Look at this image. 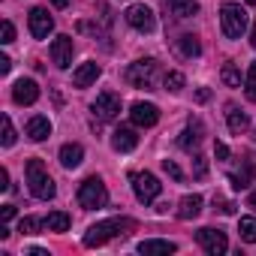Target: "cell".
I'll list each match as a JSON object with an SVG mask.
<instances>
[{
    "instance_id": "7",
    "label": "cell",
    "mask_w": 256,
    "mask_h": 256,
    "mask_svg": "<svg viewBox=\"0 0 256 256\" xmlns=\"http://www.w3.org/2000/svg\"><path fill=\"white\" fill-rule=\"evenodd\" d=\"M196 241H199V247H202L208 256H223V253L229 250L226 232H220V229H211V226L199 229V232H196Z\"/></svg>"
},
{
    "instance_id": "33",
    "label": "cell",
    "mask_w": 256,
    "mask_h": 256,
    "mask_svg": "<svg viewBox=\"0 0 256 256\" xmlns=\"http://www.w3.org/2000/svg\"><path fill=\"white\" fill-rule=\"evenodd\" d=\"M4 46H10V42H16V28H12V22H4V40H0Z\"/></svg>"
},
{
    "instance_id": "34",
    "label": "cell",
    "mask_w": 256,
    "mask_h": 256,
    "mask_svg": "<svg viewBox=\"0 0 256 256\" xmlns=\"http://www.w3.org/2000/svg\"><path fill=\"white\" fill-rule=\"evenodd\" d=\"M214 157H217V160H226V157H229V148H226L223 142H217V145H214Z\"/></svg>"
},
{
    "instance_id": "21",
    "label": "cell",
    "mask_w": 256,
    "mask_h": 256,
    "mask_svg": "<svg viewBox=\"0 0 256 256\" xmlns=\"http://www.w3.org/2000/svg\"><path fill=\"white\" fill-rule=\"evenodd\" d=\"M199 142H202V124H199V120H190L187 130H184L181 139H178V145H181L184 151H193V148H199Z\"/></svg>"
},
{
    "instance_id": "2",
    "label": "cell",
    "mask_w": 256,
    "mask_h": 256,
    "mask_svg": "<svg viewBox=\"0 0 256 256\" xmlns=\"http://www.w3.org/2000/svg\"><path fill=\"white\" fill-rule=\"evenodd\" d=\"M28 184H30V193L42 202L54 199V193H58V187H54L52 175L46 172L42 160H28Z\"/></svg>"
},
{
    "instance_id": "41",
    "label": "cell",
    "mask_w": 256,
    "mask_h": 256,
    "mask_svg": "<svg viewBox=\"0 0 256 256\" xmlns=\"http://www.w3.org/2000/svg\"><path fill=\"white\" fill-rule=\"evenodd\" d=\"M30 256H48V250H42V247H34V250H30Z\"/></svg>"
},
{
    "instance_id": "42",
    "label": "cell",
    "mask_w": 256,
    "mask_h": 256,
    "mask_svg": "<svg viewBox=\"0 0 256 256\" xmlns=\"http://www.w3.org/2000/svg\"><path fill=\"white\" fill-rule=\"evenodd\" d=\"M52 4H54L58 10H66V6H70V0H52Z\"/></svg>"
},
{
    "instance_id": "27",
    "label": "cell",
    "mask_w": 256,
    "mask_h": 256,
    "mask_svg": "<svg viewBox=\"0 0 256 256\" xmlns=\"http://www.w3.org/2000/svg\"><path fill=\"white\" fill-rule=\"evenodd\" d=\"M220 78H223L226 88H241V70H238L235 64H226L223 72H220Z\"/></svg>"
},
{
    "instance_id": "44",
    "label": "cell",
    "mask_w": 256,
    "mask_h": 256,
    "mask_svg": "<svg viewBox=\"0 0 256 256\" xmlns=\"http://www.w3.org/2000/svg\"><path fill=\"white\" fill-rule=\"evenodd\" d=\"M253 46H256V28H253Z\"/></svg>"
},
{
    "instance_id": "11",
    "label": "cell",
    "mask_w": 256,
    "mask_h": 256,
    "mask_svg": "<svg viewBox=\"0 0 256 256\" xmlns=\"http://www.w3.org/2000/svg\"><path fill=\"white\" fill-rule=\"evenodd\" d=\"M130 118H133V124L136 126H154L157 120H160V108L154 106V102H133V108H130Z\"/></svg>"
},
{
    "instance_id": "36",
    "label": "cell",
    "mask_w": 256,
    "mask_h": 256,
    "mask_svg": "<svg viewBox=\"0 0 256 256\" xmlns=\"http://www.w3.org/2000/svg\"><path fill=\"white\" fill-rule=\"evenodd\" d=\"M0 190H10V172L0 169Z\"/></svg>"
},
{
    "instance_id": "43",
    "label": "cell",
    "mask_w": 256,
    "mask_h": 256,
    "mask_svg": "<svg viewBox=\"0 0 256 256\" xmlns=\"http://www.w3.org/2000/svg\"><path fill=\"white\" fill-rule=\"evenodd\" d=\"M250 208H256V190L250 193Z\"/></svg>"
},
{
    "instance_id": "29",
    "label": "cell",
    "mask_w": 256,
    "mask_h": 256,
    "mask_svg": "<svg viewBox=\"0 0 256 256\" xmlns=\"http://www.w3.org/2000/svg\"><path fill=\"white\" fill-rule=\"evenodd\" d=\"M244 94H247V100H250V102H256V64H250V70H247V78H244Z\"/></svg>"
},
{
    "instance_id": "5",
    "label": "cell",
    "mask_w": 256,
    "mask_h": 256,
    "mask_svg": "<svg viewBox=\"0 0 256 256\" xmlns=\"http://www.w3.org/2000/svg\"><path fill=\"white\" fill-rule=\"evenodd\" d=\"M78 205L88 208V211H96V208L108 205V190H106V184L96 175L88 178V181H82V187H78Z\"/></svg>"
},
{
    "instance_id": "15",
    "label": "cell",
    "mask_w": 256,
    "mask_h": 256,
    "mask_svg": "<svg viewBox=\"0 0 256 256\" xmlns=\"http://www.w3.org/2000/svg\"><path fill=\"white\" fill-rule=\"evenodd\" d=\"M253 175H256V157H253V154H247V157H244V169H241V172H232V175H229V181H232V187H235V190H247V187H250V181H253Z\"/></svg>"
},
{
    "instance_id": "22",
    "label": "cell",
    "mask_w": 256,
    "mask_h": 256,
    "mask_svg": "<svg viewBox=\"0 0 256 256\" xmlns=\"http://www.w3.org/2000/svg\"><path fill=\"white\" fill-rule=\"evenodd\" d=\"M175 250H178V247H175L172 241H157V238L139 244V253H145V256H172Z\"/></svg>"
},
{
    "instance_id": "20",
    "label": "cell",
    "mask_w": 256,
    "mask_h": 256,
    "mask_svg": "<svg viewBox=\"0 0 256 256\" xmlns=\"http://www.w3.org/2000/svg\"><path fill=\"white\" fill-rule=\"evenodd\" d=\"M82 160H84V148L82 145H64L60 148V166L64 169H78L82 166Z\"/></svg>"
},
{
    "instance_id": "1",
    "label": "cell",
    "mask_w": 256,
    "mask_h": 256,
    "mask_svg": "<svg viewBox=\"0 0 256 256\" xmlns=\"http://www.w3.org/2000/svg\"><path fill=\"white\" fill-rule=\"evenodd\" d=\"M130 229H136V223L130 217H114V220H102L96 226L88 229L84 235V247H102L108 238H118V235H126Z\"/></svg>"
},
{
    "instance_id": "19",
    "label": "cell",
    "mask_w": 256,
    "mask_h": 256,
    "mask_svg": "<svg viewBox=\"0 0 256 256\" xmlns=\"http://www.w3.org/2000/svg\"><path fill=\"white\" fill-rule=\"evenodd\" d=\"M202 205H205L202 196H196V193H193V196H184V199L178 202V217H181V220H196V217L202 214Z\"/></svg>"
},
{
    "instance_id": "6",
    "label": "cell",
    "mask_w": 256,
    "mask_h": 256,
    "mask_svg": "<svg viewBox=\"0 0 256 256\" xmlns=\"http://www.w3.org/2000/svg\"><path fill=\"white\" fill-rule=\"evenodd\" d=\"M130 181H133L136 199L145 202V205H151V202L160 196V190H163V184H160L157 175H151V172H136V175H130Z\"/></svg>"
},
{
    "instance_id": "38",
    "label": "cell",
    "mask_w": 256,
    "mask_h": 256,
    "mask_svg": "<svg viewBox=\"0 0 256 256\" xmlns=\"http://www.w3.org/2000/svg\"><path fill=\"white\" fill-rule=\"evenodd\" d=\"M10 70H12V60H10V58L4 54V58H0V72H4V76H6Z\"/></svg>"
},
{
    "instance_id": "13",
    "label": "cell",
    "mask_w": 256,
    "mask_h": 256,
    "mask_svg": "<svg viewBox=\"0 0 256 256\" xmlns=\"http://www.w3.org/2000/svg\"><path fill=\"white\" fill-rule=\"evenodd\" d=\"M12 100H16L18 106H34V102L40 100V84H36L34 78H22V82H16V88H12Z\"/></svg>"
},
{
    "instance_id": "28",
    "label": "cell",
    "mask_w": 256,
    "mask_h": 256,
    "mask_svg": "<svg viewBox=\"0 0 256 256\" xmlns=\"http://www.w3.org/2000/svg\"><path fill=\"white\" fill-rule=\"evenodd\" d=\"M163 84H166V90H172V94H181V90H184V84H187V78H184L181 72H166Z\"/></svg>"
},
{
    "instance_id": "40",
    "label": "cell",
    "mask_w": 256,
    "mask_h": 256,
    "mask_svg": "<svg viewBox=\"0 0 256 256\" xmlns=\"http://www.w3.org/2000/svg\"><path fill=\"white\" fill-rule=\"evenodd\" d=\"M220 211H223V214H235V205H232V202H223Z\"/></svg>"
},
{
    "instance_id": "12",
    "label": "cell",
    "mask_w": 256,
    "mask_h": 256,
    "mask_svg": "<svg viewBox=\"0 0 256 256\" xmlns=\"http://www.w3.org/2000/svg\"><path fill=\"white\" fill-rule=\"evenodd\" d=\"M136 145H139V136H136L133 126H118V130L112 133V148L120 151V154L136 151Z\"/></svg>"
},
{
    "instance_id": "46",
    "label": "cell",
    "mask_w": 256,
    "mask_h": 256,
    "mask_svg": "<svg viewBox=\"0 0 256 256\" xmlns=\"http://www.w3.org/2000/svg\"><path fill=\"white\" fill-rule=\"evenodd\" d=\"M253 139H256V130H253Z\"/></svg>"
},
{
    "instance_id": "31",
    "label": "cell",
    "mask_w": 256,
    "mask_h": 256,
    "mask_svg": "<svg viewBox=\"0 0 256 256\" xmlns=\"http://www.w3.org/2000/svg\"><path fill=\"white\" fill-rule=\"evenodd\" d=\"M16 126H12V120L10 118H4V139H0V142H4V148H12L16 145Z\"/></svg>"
},
{
    "instance_id": "4",
    "label": "cell",
    "mask_w": 256,
    "mask_h": 256,
    "mask_svg": "<svg viewBox=\"0 0 256 256\" xmlns=\"http://www.w3.org/2000/svg\"><path fill=\"white\" fill-rule=\"evenodd\" d=\"M157 76H160V66H157V60H136L130 70H126V82H130L133 88H139V90H154L157 88Z\"/></svg>"
},
{
    "instance_id": "18",
    "label": "cell",
    "mask_w": 256,
    "mask_h": 256,
    "mask_svg": "<svg viewBox=\"0 0 256 256\" xmlns=\"http://www.w3.org/2000/svg\"><path fill=\"white\" fill-rule=\"evenodd\" d=\"M163 4H166V10L175 18H193V16H199V4H196V0H163Z\"/></svg>"
},
{
    "instance_id": "10",
    "label": "cell",
    "mask_w": 256,
    "mask_h": 256,
    "mask_svg": "<svg viewBox=\"0 0 256 256\" xmlns=\"http://www.w3.org/2000/svg\"><path fill=\"white\" fill-rule=\"evenodd\" d=\"M94 114L100 120H114L120 114V96L118 94H100L94 102Z\"/></svg>"
},
{
    "instance_id": "26",
    "label": "cell",
    "mask_w": 256,
    "mask_h": 256,
    "mask_svg": "<svg viewBox=\"0 0 256 256\" xmlns=\"http://www.w3.org/2000/svg\"><path fill=\"white\" fill-rule=\"evenodd\" d=\"M238 235H241V241L256 244V217H241V223H238Z\"/></svg>"
},
{
    "instance_id": "39",
    "label": "cell",
    "mask_w": 256,
    "mask_h": 256,
    "mask_svg": "<svg viewBox=\"0 0 256 256\" xmlns=\"http://www.w3.org/2000/svg\"><path fill=\"white\" fill-rule=\"evenodd\" d=\"M196 100H199V102H208V100H211V90H208V88H202V90L196 94Z\"/></svg>"
},
{
    "instance_id": "17",
    "label": "cell",
    "mask_w": 256,
    "mask_h": 256,
    "mask_svg": "<svg viewBox=\"0 0 256 256\" xmlns=\"http://www.w3.org/2000/svg\"><path fill=\"white\" fill-rule=\"evenodd\" d=\"M48 136H52V120L46 114L30 118V124H28V139L30 142H46Z\"/></svg>"
},
{
    "instance_id": "8",
    "label": "cell",
    "mask_w": 256,
    "mask_h": 256,
    "mask_svg": "<svg viewBox=\"0 0 256 256\" xmlns=\"http://www.w3.org/2000/svg\"><path fill=\"white\" fill-rule=\"evenodd\" d=\"M126 24H130V28H136L139 34H154V28H157V18H154V12H151L145 4H136V6H130V10H126Z\"/></svg>"
},
{
    "instance_id": "14",
    "label": "cell",
    "mask_w": 256,
    "mask_h": 256,
    "mask_svg": "<svg viewBox=\"0 0 256 256\" xmlns=\"http://www.w3.org/2000/svg\"><path fill=\"white\" fill-rule=\"evenodd\" d=\"M52 58L60 70H70L72 66V36H58L52 42Z\"/></svg>"
},
{
    "instance_id": "25",
    "label": "cell",
    "mask_w": 256,
    "mask_h": 256,
    "mask_svg": "<svg viewBox=\"0 0 256 256\" xmlns=\"http://www.w3.org/2000/svg\"><path fill=\"white\" fill-rule=\"evenodd\" d=\"M178 52H181L184 58H199V54H202V46H199V40H196L193 34H184V36L178 40Z\"/></svg>"
},
{
    "instance_id": "35",
    "label": "cell",
    "mask_w": 256,
    "mask_h": 256,
    "mask_svg": "<svg viewBox=\"0 0 256 256\" xmlns=\"http://www.w3.org/2000/svg\"><path fill=\"white\" fill-rule=\"evenodd\" d=\"M205 172H208V163L202 157H196V178H205Z\"/></svg>"
},
{
    "instance_id": "16",
    "label": "cell",
    "mask_w": 256,
    "mask_h": 256,
    "mask_svg": "<svg viewBox=\"0 0 256 256\" xmlns=\"http://www.w3.org/2000/svg\"><path fill=\"white\" fill-rule=\"evenodd\" d=\"M100 72H102V70H100V64L88 60V64H82V66L72 72V84H76V88H90V84L100 78Z\"/></svg>"
},
{
    "instance_id": "37",
    "label": "cell",
    "mask_w": 256,
    "mask_h": 256,
    "mask_svg": "<svg viewBox=\"0 0 256 256\" xmlns=\"http://www.w3.org/2000/svg\"><path fill=\"white\" fill-rule=\"evenodd\" d=\"M16 217V205H4V223H10Z\"/></svg>"
},
{
    "instance_id": "30",
    "label": "cell",
    "mask_w": 256,
    "mask_h": 256,
    "mask_svg": "<svg viewBox=\"0 0 256 256\" xmlns=\"http://www.w3.org/2000/svg\"><path fill=\"white\" fill-rule=\"evenodd\" d=\"M40 226H46V220H36V217H24V220L18 223V232H22V235H36V232H40Z\"/></svg>"
},
{
    "instance_id": "3",
    "label": "cell",
    "mask_w": 256,
    "mask_h": 256,
    "mask_svg": "<svg viewBox=\"0 0 256 256\" xmlns=\"http://www.w3.org/2000/svg\"><path fill=\"white\" fill-rule=\"evenodd\" d=\"M220 28L226 40H241L247 30V12L241 10V4H223L220 10Z\"/></svg>"
},
{
    "instance_id": "45",
    "label": "cell",
    "mask_w": 256,
    "mask_h": 256,
    "mask_svg": "<svg viewBox=\"0 0 256 256\" xmlns=\"http://www.w3.org/2000/svg\"><path fill=\"white\" fill-rule=\"evenodd\" d=\"M247 4H250V6H256V0H247Z\"/></svg>"
},
{
    "instance_id": "9",
    "label": "cell",
    "mask_w": 256,
    "mask_h": 256,
    "mask_svg": "<svg viewBox=\"0 0 256 256\" xmlns=\"http://www.w3.org/2000/svg\"><path fill=\"white\" fill-rule=\"evenodd\" d=\"M52 30H54V18L48 16V10L34 6L30 10V34H34V40H48Z\"/></svg>"
},
{
    "instance_id": "24",
    "label": "cell",
    "mask_w": 256,
    "mask_h": 256,
    "mask_svg": "<svg viewBox=\"0 0 256 256\" xmlns=\"http://www.w3.org/2000/svg\"><path fill=\"white\" fill-rule=\"evenodd\" d=\"M70 223H72V220H70L66 211H52V214L46 217V229H48V232H66Z\"/></svg>"
},
{
    "instance_id": "32",
    "label": "cell",
    "mask_w": 256,
    "mask_h": 256,
    "mask_svg": "<svg viewBox=\"0 0 256 256\" xmlns=\"http://www.w3.org/2000/svg\"><path fill=\"white\" fill-rule=\"evenodd\" d=\"M163 169H166V175H172L175 181H184V172L178 169V163H175V160H163Z\"/></svg>"
},
{
    "instance_id": "23",
    "label": "cell",
    "mask_w": 256,
    "mask_h": 256,
    "mask_svg": "<svg viewBox=\"0 0 256 256\" xmlns=\"http://www.w3.org/2000/svg\"><path fill=\"white\" fill-rule=\"evenodd\" d=\"M226 120H229V130H232L235 136H241L247 126H250V118H247L238 106H229V108H226Z\"/></svg>"
}]
</instances>
